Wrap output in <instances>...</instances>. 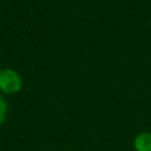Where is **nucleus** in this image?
<instances>
[{
    "label": "nucleus",
    "mask_w": 151,
    "mask_h": 151,
    "mask_svg": "<svg viewBox=\"0 0 151 151\" xmlns=\"http://www.w3.org/2000/svg\"><path fill=\"white\" fill-rule=\"evenodd\" d=\"M22 85H24V81L18 70H15L12 68L1 69V72H0V94H4V96L18 94L22 90Z\"/></svg>",
    "instance_id": "f257e3e1"
},
{
    "label": "nucleus",
    "mask_w": 151,
    "mask_h": 151,
    "mask_svg": "<svg viewBox=\"0 0 151 151\" xmlns=\"http://www.w3.org/2000/svg\"><path fill=\"white\" fill-rule=\"evenodd\" d=\"M135 151H151V132H141L134 139Z\"/></svg>",
    "instance_id": "f03ea898"
},
{
    "label": "nucleus",
    "mask_w": 151,
    "mask_h": 151,
    "mask_svg": "<svg viewBox=\"0 0 151 151\" xmlns=\"http://www.w3.org/2000/svg\"><path fill=\"white\" fill-rule=\"evenodd\" d=\"M7 113H9L7 101L4 100V97L0 94V125L4 123V120H6V117H7Z\"/></svg>",
    "instance_id": "7ed1b4c3"
},
{
    "label": "nucleus",
    "mask_w": 151,
    "mask_h": 151,
    "mask_svg": "<svg viewBox=\"0 0 151 151\" xmlns=\"http://www.w3.org/2000/svg\"><path fill=\"white\" fill-rule=\"evenodd\" d=\"M0 72H1V68H0Z\"/></svg>",
    "instance_id": "20e7f679"
}]
</instances>
